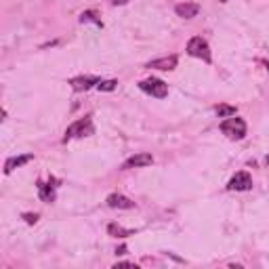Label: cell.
Instances as JSON below:
<instances>
[{
	"label": "cell",
	"mask_w": 269,
	"mask_h": 269,
	"mask_svg": "<svg viewBox=\"0 0 269 269\" xmlns=\"http://www.w3.org/2000/svg\"><path fill=\"white\" fill-rule=\"evenodd\" d=\"M187 53H189L191 57H196V59H202L204 63L213 61V55H210V46H208V42H206L202 36L191 38L189 44H187Z\"/></svg>",
	"instance_id": "2"
},
{
	"label": "cell",
	"mask_w": 269,
	"mask_h": 269,
	"mask_svg": "<svg viewBox=\"0 0 269 269\" xmlns=\"http://www.w3.org/2000/svg\"><path fill=\"white\" fill-rule=\"evenodd\" d=\"M217 116L219 118L236 116V108H234V105H219V108H217Z\"/></svg>",
	"instance_id": "14"
},
{
	"label": "cell",
	"mask_w": 269,
	"mask_h": 269,
	"mask_svg": "<svg viewBox=\"0 0 269 269\" xmlns=\"http://www.w3.org/2000/svg\"><path fill=\"white\" fill-rule=\"evenodd\" d=\"M129 0H114V6H118V4H127Z\"/></svg>",
	"instance_id": "18"
},
{
	"label": "cell",
	"mask_w": 269,
	"mask_h": 269,
	"mask_svg": "<svg viewBox=\"0 0 269 269\" xmlns=\"http://www.w3.org/2000/svg\"><path fill=\"white\" fill-rule=\"evenodd\" d=\"M108 234L114 236V238H129V236H133V229H124L118 223H110L108 225Z\"/></svg>",
	"instance_id": "12"
},
{
	"label": "cell",
	"mask_w": 269,
	"mask_h": 269,
	"mask_svg": "<svg viewBox=\"0 0 269 269\" xmlns=\"http://www.w3.org/2000/svg\"><path fill=\"white\" fill-rule=\"evenodd\" d=\"M124 253H127V248H124V246H120L118 251H116V255H124Z\"/></svg>",
	"instance_id": "19"
},
{
	"label": "cell",
	"mask_w": 269,
	"mask_h": 269,
	"mask_svg": "<svg viewBox=\"0 0 269 269\" xmlns=\"http://www.w3.org/2000/svg\"><path fill=\"white\" fill-rule=\"evenodd\" d=\"M91 133H93V122H91L89 116H86V118H80L78 122H74L72 127L65 131L63 141H70V139H74V137H89Z\"/></svg>",
	"instance_id": "3"
},
{
	"label": "cell",
	"mask_w": 269,
	"mask_h": 269,
	"mask_svg": "<svg viewBox=\"0 0 269 269\" xmlns=\"http://www.w3.org/2000/svg\"><path fill=\"white\" fill-rule=\"evenodd\" d=\"M108 204H110L112 208H122V210H131V208H134V202L129 200L127 196H120V194H112V196L108 198Z\"/></svg>",
	"instance_id": "10"
},
{
	"label": "cell",
	"mask_w": 269,
	"mask_h": 269,
	"mask_svg": "<svg viewBox=\"0 0 269 269\" xmlns=\"http://www.w3.org/2000/svg\"><path fill=\"white\" fill-rule=\"evenodd\" d=\"M101 80L99 78H95V76H78V78H72L70 84H72V89L76 93H80V91H89L93 84H99Z\"/></svg>",
	"instance_id": "7"
},
{
	"label": "cell",
	"mask_w": 269,
	"mask_h": 269,
	"mask_svg": "<svg viewBox=\"0 0 269 269\" xmlns=\"http://www.w3.org/2000/svg\"><path fill=\"white\" fill-rule=\"evenodd\" d=\"M251 187H253V177L248 175L246 170L236 172V175L232 177V181L227 183V189H232V191H246Z\"/></svg>",
	"instance_id": "5"
},
{
	"label": "cell",
	"mask_w": 269,
	"mask_h": 269,
	"mask_svg": "<svg viewBox=\"0 0 269 269\" xmlns=\"http://www.w3.org/2000/svg\"><path fill=\"white\" fill-rule=\"evenodd\" d=\"M23 219H25V223H30V225H34L36 221H38V215H30V213H25L23 215Z\"/></svg>",
	"instance_id": "17"
},
{
	"label": "cell",
	"mask_w": 269,
	"mask_h": 269,
	"mask_svg": "<svg viewBox=\"0 0 269 269\" xmlns=\"http://www.w3.org/2000/svg\"><path fill=\"white\" fill-rule=\"evenodd\" d=\"M139 86H141V91H145L147 95L158 97V99H164L168 95V84L158 80V78H147V80H143Z\"/></svg>",
	"instance_id": "4"
},
{
	"label": "cell",
	"mask_w": 269,
	"mask_h": 269,
	"mask_svg": "<svg viewBox=\"0 0 269 269\" xmlns=\"http://www.w3.org/2000/svg\"><path fill=\"white\" fill-rule=\"evenodd\" d=\"M38 191H40V198L44 202H53L55 200V189L51 185H44V183H38Z\"/></svg>",
	"instance_id": "13"
},
{
	"label": "cell",
	"mask_w": 269,
	"mask_h": 269,
	"mask_svg": "<svg viewBox=\"0 0 269 269\" xmlns=\"http://www.w3.org/2000/svg\"><path fill=\"white\" fill-rule=\"evenodd\" d=\"M221 131L223 134H227L229 139H244L246 137V122L242 118H236V116H229L227 120H223L221 124Z\"/></svg>",
	"instance_id": "1"
},
{
	"label": "cell",
	"mask_w": 269,
	"mask_h": 269,
	"mask_svg": "<svg viewBox=\"0 0 269 269\" xmlns=\"http://www.w3.org/2000/svg\"><path fill=\"white\" fill-rule=\"evenodd\" d=\"M80 21H82V23H84V21H93V23H97V25H103V23H101V19L95 17V13H93V11L82 13V15H80Z\"/></svg>",
	"instance_id": "16"
},
{
	"label": "cell",
	"mask_w": 269,
	"mask_h": 269,
	"mask_svg": "<svg viewBox=\"0 0 269 269\" xmlns=\"http://www.w3.org/2000/svg\"><path fill=\"white\" fill-rule=\"evenodd\" d=\"M221 2H227V0H221Z\"/></svg>",
	"instance_id": "20"
},
{
	"label": "cell",
	"mask_w": 269,
	"mask_h": 269,
	"mask_svg": "<svg viewBox=\"0 0 269 269\" xmlns=\"http://www.w3.org/2000/svg\"><path fill=\"white\" fill-rule=\"evenodd\" d=\"M267 162H269V158H267Z\"/></svg>",
	"instance_id": "21"
},
{
	"label": "cell",
	"mask_w": 269,
	"mask_h": 269,
	"mask_svg": "<svg viewBox=\"0 0 269 269\" xmlns=\"http://www.w3.org/2000/svg\"><path fill=\"white\" fill-rule=\"evenodd\" d=\"M32 160H34L32 153H25V156H15V158H8V160H6V164H4V172L8 175V172H13L15 168L23 166V164H27V162H32Z\"/></svg>",
	"instance_id": "11"
},
{
	"label": "cell",
	"mask_w": 269,
	"mask_h": 269,
	"mask_svg": "<svg viewBox=\"0 0 269 269\" xmlns=\"http://www.w3.org/2000/svg\"><path fill=\"white\" fill-rule=\"evenodd\" d=\"M177 55H168V57H160V59H153L149 61L145 67L149 70H162V72H168V70H175L177 67Z\"/></svg>",
	"instance_id": "6"
},
{
	"label": "cell",
	"mask_w": 269,
	"mask_h": 269,
	"mask_svg": "<svg viewBox=\"0 0 269 269\" xmlns=\"http://www.w3.org/2000/svg\"><path fill=\"white\" fill-rule=\"evenodd\" d=\"M175 13L183 19H194L198 13H200V4L196 2H181L175 6Z\"/></svg>",
	"instance_id": "9"
},
{
	"label": "cell",
	"mask_w": 269,
	"mask_h": 269,
	"mask_svg": "<svg viewBox=\"0 0 269 269\" xmlns=\"http://www.w3.org/2000/svg\"><path fill=\"white\" fill-rule=\"evenodd\" d=\"M116 80H101L99 84H97V89L99 91H105V93H110V91H114V89H116Z\"/></svg>",
	"instance_id": "15"
},
{
	"label": "cell",
	"mask_w": 269,
	"mask_h": 269,
	"mask_svg": "<svg viewBox=\"0 0 269 269\" xmlns=\"http://www.w3.org/2000/svg\"><path fill=\"white\" fill-rule=\"evenodd\" d=\"M153 162V158H151V153H134L133 158H129L127 162H124V168H141V166H149Z\"/></svg>",
	"instance_id": "8"
}]
</instances>
